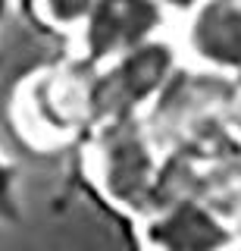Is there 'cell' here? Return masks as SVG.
Segmentation results:
<instances>
[{
  "mask_svg": "<svg viewBox=\"0 0 241 251\" xmlns=\"http://www.w3.org/2000/svg\"><path fill=\"white\" fill-rule=\"evenodd\" d=\"M169 73V47L163 41H151L138 50L104 63V69L85 82V104L88 113L104 120H126L131 107H138L151 91L160 88L163 75Z\"/></svg>",
  "mask_w": 241,
  "mask_h": 251,
  "instance_id": "1",
  "label": "cell"
},
{
  "mask_svg": "<svg viewBox=\"0 0 241 251\" xmlns=\"http://www.w3.org/2000/svg\"><path fill=\"white\" fill-rule=\"evenodd\" d=\"M85 116V82L66 69H47L32 75L16 98V123L32 141L53 145L75 132Z\"/></svg>",
  "mask_w": 241,
  "mask_h": 251,
  "instance_id": "2",
  "label": "cell"
},
{
  "mask_svg": "<svg viewBox=\"0 0 241 251\" xmlns=\"http://www.w3.org/2000/svg\"><path fill=\"white\" fill-rule=\"evenodd\" d=\"M160 22V0H97L79 28V53L82 60L104 66L122 53L157 41Z\"/></svg>",
  "mask_w": 241,
  "mask_h": 251,
  "instance_id": "3",
  "label": "cell"
},
{
  "mask_svg": "<svg viewBox=\"0 0 241 251\" xmlns=\"http://www.w3.org/2000/svg\"><path fill=\"white\" fill-rule=\"evenodd\" d=\"M151 148L126 120L113 123L94 148V173L100 185L122 204L138 198L151 185Z\"/></svg>",
  "mask_w": 241,
  "mask_h": 251,
  "instance_id": "4",
  "label": "cell"
},
{
  "mask_svg": "<svg viewBox=\"0 0 241 251\" xmlns=\"http://www.w3.org/2000/svg\"><path fill=\"white\" fill-rule=\"evenodd\" d=\"M144 242L151 251H229L235 245V235L225 229L216 214L197 204H182L151 220L144 229Z\"/></svg>",
  "mask_w": 241,
  "mask_h": 251,
  "instance_id": "5",
  "label": "cell"
},
{
  "mask_svg": "<svg viewBox=\"0 0 241 251\" xmlns=\"http://www.w3.org/2000/svg\"><path fill=\"white\" fill-rule=\"evenodd\" d=\"M188 47L216 69L241 66V0H204L194 10Z\"/></svg>",
  "mask_w": 241,
  "mask_h": 251,
  "instance_id": "6",
  "label": "cell"
},
{
  "mask_svg": "<svg viewBox=\"0 0 241 251\" xmlns=\"http://www.w3.org/2000/svg\"><path fill=\"white\" fill-rule=\"evenodd\" d=\"M94 3L97 0H32V10L44 25H50L57 31H72V35H79V28L91 16Z\"/></svg>",
  "mask_w": 241,
  "mask_h": 251,
  "instance_id": "7",
  "label": "cell"
},
{
  "mask_svg": "<svg viewBox=\"0 0 241 251\" xmlns=\"http://www.w3.org/2000/svg\"><path fill=\"white\" fill-rule=\"evenodd\" d=\"M16 210V170L0 157V220L13 217Z\"/></svg>",
  "mask_w": 241,
  "mask_h": 251,
  "instance_id": "8",
  "label": "cell"
},
{
  "mask_svg": "<svg viewBox=\"0 0 241 251\" xmlns=\"http://www.w3.org/2000/svg\"><path fill=\"white\" fill-rule=\"evenodd\" d=\"M204 0H160V6H173V10H197Z\"/></svg>",
  "mask_w": 241,
  "mask_h": 251,
  "instance_id": "9",
  "label": "cell"
},
{
  "mask_svg": "<svg viewBox=\"0 0 241 251\" xmlns=\"http://www.w3.org/2000/svg\"><path fill=\"white\" fill-rule=\"evenodd\" d=\"M10 6H13V0H0V25H3L6 16H10Z\"/></svg>",
  "mask_w": 241,
  "mask_h": 251,
  "instance_id": "10",
  "label": "cell"
}]
</instances>
